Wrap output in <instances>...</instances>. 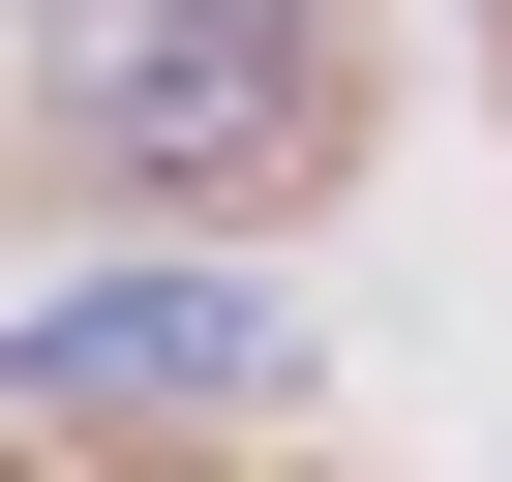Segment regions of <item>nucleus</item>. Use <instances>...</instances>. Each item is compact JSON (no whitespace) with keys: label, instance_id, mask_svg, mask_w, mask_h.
<instances>
[{"label":"nucleus","instance_id":"nucleus-1","mask_svg":"<svg viewBox=\"0 0 512 482\" xmlns=\"http://www.w3.org/2000/svg\"><path fill=\"white\" fill-rule=\"evenodd\" d=\"M61 121L121 181H272L332 121V61H302V0H61Z\"/></svg>","mask_w":512,"mask_h":482},{"label":"nucleus","instance_id":"nucleus-2","mask_svg":"<svg viewBox=\"0 0 512 482\" xmlns=\"http://www.w3.org/2000/svg\"><path fill=\"white\" fill-rule=\"evenodd\" d=\"M0 392H121V422H272V392H302V302H241V272H91V302H0Z\"/></svg>","mask_w":512,"mask_h":482}]
</instances>
